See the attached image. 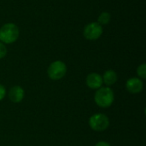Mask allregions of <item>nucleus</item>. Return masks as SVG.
Here are the masks:
<instances>
[{
  "label": "nucleus",
  "mask_w": 146,
  "mask_h": 146,
  "mask_svg": "<svg viewBox=\"0 0 146 146\" xmlns=\"http://www.w3.org/2000/svg\"><path fill=\"white\" fill-rule=\"evenodd\" d=\"M94 100L97 105L101 108H109L112 105L115 100V94L111 88L109 86L100 87L95 93Z\"/></svg>",
  "instance_id": "nucleus-1"
},
{
  "label": "nucleus",
  "mask_w": 146,
  "mask_h": 146,
  "mask_svg": "<svg viewBox=\"0 0 146 146\" xmlns=\"http://www.w3.org/2000/svg\"><path fill=\"white\" fill-rule=\"evenodd\" d=\"M20 31L14 23H6L0 28V42L3 44H13L19 38Z\"/></svg>",
  "instance_id": "nucleus-2"
},
{
  "label": "nucleus",
  "mask_w": 146,
  "mask_h": 146,
  "mask_svg": "<svg viewBox=\"0 0 146 146\" xmlns=\"http://www.w3.org/2000/svg\"><path fill=\"white\" fill-rule=\"evenodd\" d=\"M90 127L96 132H103L110 126V119L104 114H95L89 119Z\"/></svg>",
  "instance_id": "nucleus-3"
},
{
  "label": "nucleus",
  "mask_w": 146,
  "mask_h": 146,
  "mask_svg": "<svg viewBox=\"0 0 146 146\" xmlns=\"http://www.w3.org/2000/svg\"><path fill=\"white\" fill-rule=\"evenodd\" d=\"M67 73V66L62 61L53 62L48 68L47 74L50 80H59L62 79Z\"/></svg>",
  "instance_id": "nucleus-4"
},
{
  "label": "nucleus",
  "mask_w": 146,
  "mask_h": 146,
  "mask_svg": "<svg viewBox=\"0 0 146 146\" xmlns=\"http://www.w3.org/2000/svg\"><path fill=\"white\" fill-rule=\"evenodd\" d=\"M103 27L98 22H92L86 26L84 28V37L87 40H97L103 34Z\"/></svg>",
  "instance_id": "nucleus-5"
},
{
  "label": "nucleus",
  "mask_w": 146,
  "mask_h": 146,
  "mask_svg": "<svg viewBox=\"0 0 146 146\" xmlns=\"http://www.w3.org/2000/svg\"><path fill=\"white\" fill-rule=\"evenodd\" d=\"M126 87H127V90L130 93L137 94L142 92L144 84H143V81L139 78L133 77V78H130L129 80H127L126 83Z\"/></svg>",
  "instance_id": "nucleus-6"
},
{
  "label": "nucleus",
  "mask_w": 146,
  "mask_h": 146,
  "mask_svg": "<svg viewBox=\"0 0 146 146\" xmlns=\"http://www.w3.org/2000/svg\"><path fill=\"white\" fill-rule=\"evenodd\" d=\"M86 85L91 89H99L103 85V78L99 74L91 73L87 75L86 80Z\"/></svg>",
  "instance_id": "nucleus-7"
},
{
  "label": "nucleus",
  "mask_w": 146,
  "mask_h": 146,
  "mask_svg": "<svg viewBox=\"0 0 146 146\" xmlns=\"http://www.w3.org/2000/svg\"><path fill=\"white\" fill-rule=\"evenodd\" d=\"M25 95V92L22 87L20 86H13L9 92V98L13 103H20L23 100Z\"/></svg>",
  "instance_id": "nucleus-8"
},
{
  "label": "nucleus",
  "mask_w": 146,
  "mask_h": 146,
  "mask_svg": "<svg viewBox=\"0 0 146 146\" xmlns=\"http://www.w3.org/2000/svg\"><path fill=\"white\" fill-rule=\"evenodd\" d=\"M102 78H103V82L105 85H107L108 86H110L117 81L118 75L115 71H114L112 69H109V70L105 71V73L104 74Z\"/></svg>",
  "instance_id": "nucleus-9"
},
{
  "label": "nucleus",
  "mask_w": 146,
  "mask_h": 146,
  "mask_svg": "<svg viewBox=\"0 0 146 146\" xmlns=\"http://www.w3.org/2000/svg\"><path fill=\"white\" fill-rule=\"evenodd\" d=\"M111 19V15L109 12H102L98 18V23H99L101 26L102 25H107L108 23H110Z\"/></svg>",
  "instance_id": "nucleus-10"
},
{
  "label": "nucleus",
  "mask_w": 146,
  "mask_h": 146,
  "mask_svg": "<svg viewBox=\"0 0 146 146\" xmlns=\"http://www.w3.org/2000/svg\"><path fill=\"white\" fill-rule=\"evenodd\" d=\"M137 74L139 78H141L142 80H145L146 79V64L145 63H142L141 65H139L137 68Z\"/></svg>",
  "instance_id": "nucleus-11"
},
{
  "label": "nucleus",
  "mask_w": 146,
  "mask_h": 146,
  "mask_svg": "<svg viewBox=\"0 0 146 146\" xmlns=\"http://www.w3.org/2000/svg\"><path fill=\"white\" fill-rule=\"evenodd\" d=\"M6 55H7V48L3 43L0 42V59L5 57Z\"/></svg>",
  "instance_id": "nucleus-12"
},
{
  "label": "nucleus",
  "mask_w": 146,
  "mask_h": 146,
  "mask_svg": "<svg viewBox=\"0 0 146 146\" xmlns=\"http://www.w3.org/2000/svg\"><path fill=\"white\" fill-rule=\"evenodd\" d=\"M5 95H6V90H5V87H4L3 85H1V84H0V101H1V100H3V99L4 98Z\"/></svg>",
  "instance_id": "nucleus-13"
},
{
  "label": "nucleus",
  "mask_w": 146,
  "mask_h": 146,
  "mask_svg": "<svg viewBox=\"0 0 146 146\" xmlns=\"http://www.w3.org/2000/svg\"><path fill=\"white\" fill-rule=\"evenodd\" d=\"M95 146H111V145H110L109 143L105 142V141H100V142L97 143Z\"/></svg>",
  "instance_id": "nucleus-14"
}]
</instances>
